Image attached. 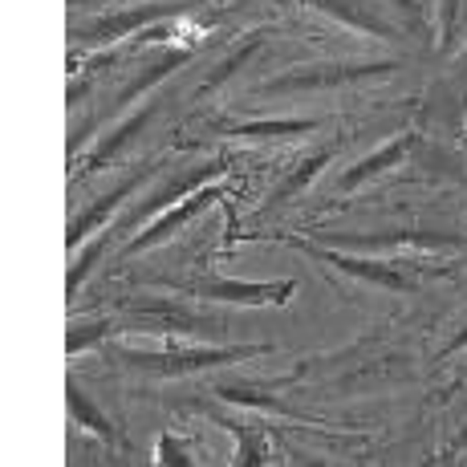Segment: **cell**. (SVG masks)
Instances as JSON below:
<instances>
[{"label":"cell","instance_id":"1","mask_svg":"<svg viewBox=\"0 0 467 467\" xmlns=\"http://www.w3.org/2000/svg\"><path fill=\"white\" fill-rule=\"evenodd\" d=\"M256 354H273V346H228V349H167V354H134V349H119L114 358L142 374H163V379H179V374H195V370H212V366H228V362H244Z\"/></svg>","mask_w":467,"mask_h":467},{"label":"cell","instance_id":"2","mask_svg":"<svg viewBox=\"0 0 467 467\" xmlns=\"http://www.w3.org/2000/svg\"><path fill=\"white\" fill-rule=\"evenodd\" d=\"M402 69V61H354V66H317V69H301V74H285L273 78L256 89L265 98H281V94H313V89H337V86H362L374 78H386Z\"/></svg>","mask_w":467,"mask_h":467},{"label":"cell","instance_id":"3","mask_svg":"<svg viewBox=\"0 0 467 467\" xmlns=\"http://www.w3.org/2000/svg\"><path fill=\"white\" fill-rule=\"evenodd\" d=\"M122 309L130 313L139 326L134 329H155V334H192V337H212L220 334V321L203 317V313H192L183 305H171V301H147V297H134Z\"/></svg>","mask_w":467,"mask_h":467},{"label":"cell","instance_id":"4","mask_svg":"<svg viewBox=\"0 0 467 467\" xmlns=\"http://www.w3.org/2000/svg\"><path fill=\"white\" fill-rule=\"evenodd\" d=\"M301 248H305V256L326 260L329 268H337V273L354 276V281L374 285V289H386V293H415V289H419V285L410 281L407 273L390 268L386 260H362V256H349L346 248H321V244H301Z\"/></svg>","mask_w":467,"mask_h":467},{"label":"cell","instance_id":"5","mask_svg":"<svg viewBox=\"0 0 467 467\" xmlns=\"http://www.w3.org/2000/svg\"><path fill=\"white\" fill-rule=\"evenodd\" d=\"M183 289L200 293L208 301H228V305H285L297 285L293 281L253 285V281H223V276H195V281H183Z\"/></svg>","mask_w":467,"mask_h":467},{"label":"cell","instance_id":"6","mask_svg":"<svg viewBox=\"0 0 467 467\" xmlns=\"http://www.w3.org/2000/svg\"><path fill=\"white\" fill-rule=\"evenodd\" d=\"M223 171V163H203V167H195V171H187V175H179V179H171V183L163 187V192H155L150 195V200H142V203H134V208L122 215L119 223H114L110 228V236L114 232H130L134 223H142V220H150V215H155L159 208H163V203H175V200H183V195H192V192H200L203 183H208L212 175H220Z\"/></svg>","mask_w":467,"mask_h":467},{"label":"cell","instance_id":"7","mask_svg":"<svg viewBox=\"0 0 467 467\" xmlns=\"http://www.w3.org/2000/svg\"><path fill=\"white\" fill-rule=\"evenodd\" d=\"M329 248H366V253H382V248H443L460 244V236H447L435 228H394L382 236H326Z\"/></svg>","mask_w":467,"mask_h":467},{"label":"cell","instance_id":"8","mask_svg":"<svg viewBox=\"0 0 467 467\" xmlns=\"http://www.w3.org/2000/svg\"><path fill=\"white\" fill-rule=\"evenodd\" d=\"M215 195H220V187H200V192H192L187 195L183 203H179V208H171L167 215H159L155 220V228H147L142 232V236H134L127 248H122V256H134V253H142V248H155V244H163L167 236H175L179 228H183L187 220H195V215H200L203 208H212V200Z\"/></svg>","mask_w":467,"mask_h":467},{"label":"cell","instance_id":"9","mask_svg":"<svg viewBox=\"0 0 467 467\" xmlns=\"http://www.w3.org/2000/svg\"><path fill=\"white\" fill-rule=\"evenodd\" d=\"M305 5H313L317 13L334 16L337 25H346V29L354 33H370V37H382V41H399V33H394V25L379 16V8L370 5V0H305Z\"/></svg>","mask_w":467,"mask_h":467},{"label":"cell","instance_id":"10","mask_svg":"<svg viewBox=\"0 0 467 467\" xmlns=\"http://www.w3.org/2000/svg\"><path fill=\"white\" fill-rule=\"evenodd\" d=\"M150 171H155V167H142V171H134V175L122 179V183L114 187L110 195H102V200H98V203H89V208H86L82 215H74V223H69V236H66V244H69V248H78V244H82V240L89 236V232H94V228H102V223H106V215H110L114 208H122V203H127L130 195L139 192L142 183H147V179H150Z\"/></svg>","mask_w":467,"mask_h":467},{"label":"cell","instance_id":"11","mask_svg":"<svg viewBox=\"0 0 467 467\" xmlns=\"http://www.w3.org/2000/svg\"><path fill=\"white\" fill-rule=\"evenodd\" d=\"M179 13V5H142V8H127V13H114V16H102V21L86 25L82 29V41H114V37H127L130 29H142L150 21H163V16Z\"/></svg>","mask_w":467,"mask_h":467},{"label":"cell","instance_id":"12","mask_svg":"<svg viewBox=\"0 0 467 467\" xmlns=\"http://www.w3.org/2000/svg\"><path fill=\"white\" fill-rule=\"evenodd\" d=\"M410 147H415V134H402V139H390L382 150H374V155H366L358 167H349L346 175L337 179L334 192H358V187L370 183L374 175H382V171H390L394 163H402V159L410 155Z\"/></svg>","mask_w":467,"mask_h":467},{"label":"cell","instance_id":"13","mask_svg":"<svg viewBox=\"0 0 467 467\" xmlns=\"http://www.w3.org/2000/svg\"><path fill=\"white\" fill-rule=\"evenodd\" d=\"M155 110H159L155 102H150V106H142V110H134L130 119L122 122V127L114 130V134H106V139H102V147H98L94 155H89V167H106V163H114V159L122 155V147H127L130 139H139V134L147 130V122L155 119Z\"/></svg>","mask_w":467,"mask_h":467},{"label":"cell","instance_id":"14","mask_svg":"<svg viewBox=\"0 0 467 467\" xmlns=\"http://www.w3.org/2000/svg\"><path fill=\"white\" fill-rule=\"evenodd\" d=\"M317 122L305 119H273V122H220V134H236V139H273V134H309Z\"/></svg>","mask_w":467,"mask_h":467},{"label":"cell","instance_id":"15","mask_svg":"<svg viewBox=\"0 0 467 467\" xmlns=\"http://www.w3.org/2000/svg\"><path fill=\"white\" fill-rule=\"evenodd\" d=\"M326 159H329V150H321V155L305 159V163H301V167H297V171H293V175H289V179H285V183H281V187H276V192H273V200H268V203H265V208H260V215H268V212L285 208V203H289V200H293V195H297V192H305V187H309V183H313V175H317V171H321V167H326Z\"/></svg>","mask_w":467,"mask_h":467},{"label":"cell","instance_id":"16","mask_svg":"<svg viewBox=\"0 0 467 467\" xmlns=\"http://www.w3.org/2000/svg\"><path fill=\"white\" fill-rule=\"evenodd\" d=\"M183 61H187V53H167V57H159L155 66H147L139 78H134L130 86H122L119 94H114V106H127V102H134V98H139V94H147V89L155 86L159 78H167L171 69H179V66H183Z\"/></svg>","mask_w":467,"mask_h":467},{"label":"cell","instance_id":"17","mask_svg":"<svg viewBox=\"0 0 467 467\" xmlns=\"http://www.w3.org/2000/svg\"><path fill=\"white\" fill-rule=\"evenodd\" d=\"M66 399H69V410H74V419H78V423L89 427V431H94V435H102V439H114V427L106 423V419H102V410H98L94 402L86 399V390H82V386H78V382H69V386H66Z\"/></svg>","mask_w":467,"mask_h":467},{"label":"cell","instance_id":"18","mask_svg":"<svg viewBox=\"0 0 467 467\" xmlns=\"http://www.w3.org/2000/svg\"><path fill=\"white\" fill-rule=\"evenodd\" d=\"M256 53H260V37H256V41H248V45H244V49H236V53H232V57H228V61H223V66H220V69H215V74H208V82H203V94H208V89H220V86H223V82H228V78H232V74H236V69H240V66H244V61H253V57H256Z\"/></svg>","mask_w":467,"mask_h":467},{"label":"cell","instance_id":"19","mask_svg":"<svg viewBox=\"0 0 467 467\" xmlns=\"http://www.w3.org/2000/svg\"><path fill=\"white\" fill-rule=\"evenodd\" d=\"M106 334H110V321H94L89 329H74V334L66 337V349H69V354H78V349H89L94 341H102Z\"/></svg>","mask_w":467,"mask_h":467},{"label":"cell","instance_id":"20","mask_svg":"<svg viewBox=\"0 0 467 467\" xmlns=\"http://www.w3.org/2000/svg\"><path fill=\"white\" fill-rule=\"evenodd\" d=\"M159 463H192V460L183 455V447H179V443L163 439V443H159Z\"/></svg>","mask_w":467,"mask_h":467},{"label":"cell","instance_id":"21","mask_svg":"<svg viewBox=\"0 0 467 467\" xmlns=\"http://www.w3.org/2000/svg\"><path fill=\"white\" fill-rule=\"evenodd\" d=\"M460 349H467V326L460 329V334H455L451 341H447L443 346V358H451V354H460Z\"/></svg>","mask_w":467,"mask_h":467}]
</instances>
